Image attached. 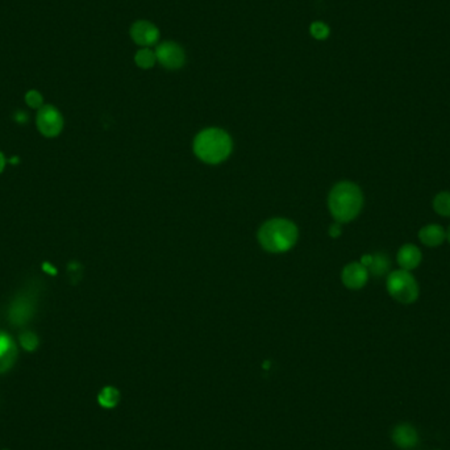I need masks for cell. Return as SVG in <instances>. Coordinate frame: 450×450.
I'll return each mask as SVG.
<instances>
[{
  "instance_id": "cell-2",
  "label": "cell",
  "mask_w": 450,
  "mask_h": 450,
  "mask_svg": "<svg viewBox=\"0 0 450 450\" xmlns=\"http://www.w3.org/2000/svg\"><path fill=\"white\" fill-rule=\"evenodd\" d=\"M194 152L198 158L207 163H220L232 152L230 135L218 128L202 131L194 141Z\"/></svg>"
},
{
  "instance_id": "cell-9",
  "label": "cell",
  "mask_w": 450,
  "mask_h": 450,
  "mask_svg": "<svg viewBox=\"0 0 450 450\" xmlns=\"http://www.w3.org/2000/svg\"><path fill=\"white\" fill-rule=\"evenodd\" d=\"M17 359V345L9 333L0 331V374L9 372Z\"/></svg>"
},
{
  "instance_id": "cell-6",
  "label": "cell",
  "mask_w": 450,
  "mask_h": 450,
  "mask_svg": "<svg viewBox=\"0 0 450 450\" xmlns=\"http://www.w3.org/2000/svg\"><path fill=\"white\" fill-rule=\"evenodd\" d=\"M157 61L166 68H179L185 63V53L174 43H162L155 51Z\"/></svg>"
},
{
  "instance_id": "cell-1",
  "label": "cell",
  "mask_w": 450,
  "mask_h": 450,
  "mask_svg": "<svg viewBox=\"0 0 450 450\" xmlns=\"http://www.w3.org/2000/svg\"><path fill=\"white\" fill-rule=\"evenodd\" d=\"M332 216L339 223H349L357 218L364 207L361 188L352 182H341L332 188L328 198Z\"/></svg>"
},
{
  "instance_id": "cell-13",
  "label": "cell",
  "mask_w": 450,
  "mask_h": 450,
  "mask_svg": "<svg viewBox=\"0 0 450 450\" xmlns=\"http://www.w3.org/2000/svg\"><path fill=\"white\" fill-rule=\"evenodd\" d=\"M392 440L402 449H411L419 441L416 429L409 424H402L394 429Z\"/></svg>"
},
{
  "instance_id": "cell-14",
  "label": "cell",
  "mask_w": 450,
  "mask_h": 450,
  "mask_svg": "<svg viewBox=\"0 0 450 450\" xmlns=\"http://www.w3.org/2000/svg\"><path fill=\"white\" fill-rule=\"evenodd\" d=\"M370 274L374 277H383L390 270V258L384 253H375L373 255V261L367 267Z\"/></svg>"
},
{
  "instance_id": "cell-4",
  "label": "cell",
  "mask_w": 450,
  "mask_h": 450,
  "mask_svg": "<svg viewBox=\"0 0 450 450\" xmlns=\"http://www.w3.org/2000/svg\"><path fill=\"white\" fill-rule=\"evenodd\" d=\"M386 286L391 297L402 305H412L420 295L416 278L412 275V272L403 269L391 272L387 277Z\"/></svg>"
},
{
  "instance_id": "cell-21",
  "label": "cell",
  "mask_w": 450,
  "mask_h": 450,
  "mask_svg": "<svg viewBox=\"0 0 450 450\" xmlns=\"http://www.w3.org/2000/svg\"><path fill=\"white\" fill-rule=\"evenodd\" d=\"M341 233H342V230H341L340 224H333L329 228V235L332 237H339L341 236Z\"/></svg>"
},
{
  "instance_id": "cell-12",
  "label": "cell",
  "mask_w": 450,
  "mask_h": 450,
  "mask_svg": "<svg viewBox=\"0 0 450 450\" xmlns=\"http://www.w3.org/2000/svg\"><path fill=\"white\" fill-rule=\"evenodd\" d=\"M419 240L425 247H440L446 240V232L439 224H426L419 230Z\"/></svg>"
},
{
  "instance_id": "cell-17",
  "label": "cell",
  "mask_w": 450,
  "mask_h": 450,
  "mask_svg": "<svg viewBox=\"0 0 450 450\" xmlns=\"http://www.w3.org/2000/svg\"><path fill=\"white\" fill-rule=\"evenodd\" d=\"M135 61H136L137 66L141 68H153L154 63L157 62V56H155V51L144 48L137 51Z\"/></svg>"
},
{
  "instance_id": "cell-20",
  "label": "cell",
  "mask_w": 450,
  "mask_h": 450,
  "mask_svg": "<svg viewBox=\"0 0 450 450\" xmlns=\"http://www.w3.org/2000/svg\"><path fill=\"white\" fill-rule=\"evenodd\" d=\"M310 31L316 40H325L329 36V28L320 21L314 23L310 28Z\"/></svg>"
},
{
  "instance_id": "cell-3",
  "label": "cell",
  "mask_w": 450,
  "mask_h": 450,
  "mask_svg": "<svg viewBox=\"0 0 450 450\" xmlns=\"http://www.w3.org/2000/svg\"><path fill=\"white\" fill-rule=\"evenodd\" d=\"M260 244L272 253H283L295 245L297 230L294 223L286 219H272L265 223L258 232Z\"/></svg>"
},
{
  "instance_id": "cell-7",
  "label": "cell",
  "mask_w": 450,
  "mask_h": 450,
  "mask_svg": "<svg viewBox=\"0 0 450 450\" xmlns=\"http://www.w3.org/2000/svg\"><path fill=\"white\" fill-rule=\"evenodd\" d=\"M341 280L348 289L361 290L367 283L369 270L361 262H353L344 267Z\"/></svg>"
},
{
  "instance_id": "cell-18",
  "label": "cell",
  "mask_w": 450,
  "mask_h": 450,
  "mask_svg": "<svg viewBox=\"0 0 450 450\" xmlns=\"http://www.w3.org/2000/svg\"><path fill=\"white\" fill-rule=\"evenodd\" d=\"M20 344L28 352H34L39 347V337L34 334V332H23L20 334Z\"/></svg>"
},
{
  "instance_id": "cell-16",
  "label": "cell",
  "mask_w": 450,
  "mask_h": 450,
  "mask_svg": "<svg viewBox=\"0 0 450 450\" xmlns=\"http://www.w3.org/2000/svg\"><path fill=\"white\" fill-rule=\"evenodd\" d=\"M99 404L104 408H113L120 402V392L115 387H104L98 397Z\"/></svg>"
},
{
  "instance_id": "cell-11",
  "label": "cell",
  "mask_w": 450,
  "mask_h": 450,
  "mask_svg": "<svg viewBox=\"0 0 450 450\" xmlns=\"http://www.w3.org/2000/svg\"><path fill=\"white\" fill-rule=\"evenodd\" d=\"M397 260H398L400 269L412 272L416 269L419 265L421 264L423 255H421V250L416 245L404 244L403 247H400Z\"/></svg>"
},
{
  "instance_id": "cell-25",
  "label": "cell",
  "mask_w": 450,
  "mask_h": 450,
  "mask_svg": "<svg viewBox=\"0 0 450 450\" xmlns=\"http://www.w3.org/2000/svg\"><path fill=\"white\" fill-rule=\"evenodd\" d=\"M446 240L449 241V244H450V227L449 228H448V230H446Z\"/></svg>"
},
{
  "instance_id": "cell-10",
  "label": "cell",
  "mask_w": 450,
  "mask_h": 450,
  "mask_svg": "<svg viewBox=\"0 0 450 450\" xmlns=\"http://www.w3.org/2000/svg\"><path fill=\"white\" fill-rule=\"evenodd\" d=\"M34 312V299L29 297H20L11 306L9 319L15 325H24L32 319Z\"/></svg>"
},
{
  "instance_id": "cell-15",
  "label": "cell",
  "mask_w": 450,
  "mask_h": 450,
  "mask_svg": "<svg viewBox=\"0 0 450 450\" xmlns=\"http://www.w3.org/2000/svg\"><path fill=\"white\" fill-rule=\"evenodd\" d=\"M434 213L440 215L442 218H450V191H441L434 196Z\"/></svg>"
},
{
  "instance_id": "cell-22",
  "label": "cell",
  "mask_w": 450,
  "mask_h": 450,
  "mask_svg": "<svg viewBox=\"0 0 450 450\" xmlns=\"http://www.w3.org/2000/svg\"><path fill=\"white\" fill-rule=\"evenodd\" d=\"M26 119H28V116H26V112H23V111L16 112V115H15V120H16L17 123H26Z\"/></svg>"
},
{
  "instance_id": "cell-19",
  "label": "cell",
  "mask_w": 450,
  "mask_h": 450,
  "mask_svg": "<svg viewBox=\"0 0 450 450\" xmlns=\"http://www.w3.org/2000/svg\"><path fill=\"white\" fill-rule=\"evenodd\" d=\"M43 95L39 93L37 90H29L26 93V103L28 104V107L40 110L43 107Z\"/></svg>"
},
{
  "instance_id": "cell-5",
  "label": "cell",
  "mask_w": 450,
  "mask_h": 450,
  "mask_svg": "<svg viewBox=\"0 0 450 450\" xmlns=\"http://www.w3.org/2000/svg\"><path fill=\"white\" fill-rule=\"evenodd\" d=\"M36 123L39 131L46 137L58 136L63 128L62 115L53 106H43L37 112Z\"/></svg>"
},
{
  "instance_id": "cell-24",
  "label": "cell",
  "mask_w": 450,
  "mask_h": 450,
  "mask_svg": "<svg viewBox=\"0 0 450 450\" xmlns=\"http://www.w3.org/2000/svg\"><path fill=\"white\" fill-rule=\"evenodd\" d=\"M4 165H6V160H4V155L0 153V173L4 170Z\"/></svg>"
},
{
  "instance_id": "cell-8",
  "label": "cell",
  "mask_w": 450,
  "mask_h": 450,
  "mask_svg": "<svg viewBox=\"0 0 450 450\" xmlns=\"http://www.w3.org/2000/svg\"><path fill=\"white\" fill-rule=\"evenodd\" d=\"M131 36L137 45L148 48V46L157 43V40L160 37V32H158L157 26L152 23L140 20V21H136L131 28Z\"/></svg>"
},
{
  "instance_id": "cell-23",
  "label": "cell",
  "mask_w": 450,
  "mask_h": 450,
  "mask_svg": "<svg viewBox=\"0 0 450 450\" xmlns=\"http://www.w3.org/2000/svg\"><path fill=\"white\" fill-rule=\"evenodd\" d=\"M372 261H373V255H364V257H362V260H361V264L364 265L366 269H367V267L370 266V264H372Z\"/></svg>"
}]
</instances>
